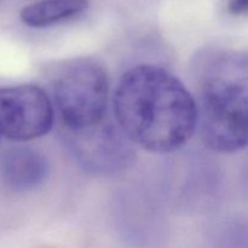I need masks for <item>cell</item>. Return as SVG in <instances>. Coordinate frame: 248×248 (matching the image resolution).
Instances as JSON below:
<instances>
[{"mask_svg": "<svg viewBox=\"0 0 248 248\" xmlns=\"http://www.w3.org/2000/svg\"><path fill=\"white\" fill-rule=\"evenodd\" d=\"M65 143L79 164L92 173H115L132 161V142L119 125L102 121L85 130L68 131Z\"/></svg>", "mask_w": 248, "mask_h": 248, "instance_id": "cell-5", "label": "cell"}, {"mask_svg": "<svg viewBox=\"0 0 248 248\" xmlns=\"http://www.w3.org/2000/svg\"><path fill=\"white\" fill-rule=\"evenodd\" d=\"M52 124V104L40 87L19 85L0 89V135L26 142L45 136Z\"/></svg>", "mask_w": 248, "mask_h": 248, "instance_id": "cell-4", "label": "cell"}, {"mask_svg": "<svg viewBox=\"0 0 248 248\" xmlns=\"http://www.w3.org/2000/svg\"><path fill=\"white\" fill-rule=\"evenodd\" d=\"M203 142L218 153L248 145V53L228 52L208 63L200 90Z\"/></svg>", "mask_w": 248, "mask_h": 248, "instance_id": "cell-2", "label": "cell"}, {"mask_svg": "<svg viewBox=\"0 0 248 248\" xmlns=\"http://www.w3.org/2000/svg\"><path fill=\"white\" fill-rule=\"evenodd\" d=\"M53 98L68 131H81L102 123L108 102V77L92 60H77L53 81Z\"/></svg>", "mask_w": 248, "mask_h": 248, "instance_id": "cell-3", "label": "cell"}, {"mask_svg": "<svg viewBox=\"0 0 248 248\" xmlns=\"http://www.w3.org/2000/svg\"><path fill=\"white\" fill-rule=\"evenodd\" d=\"M229 11L236 16L248 14V0H230Z\"/></svg>", "mask_w": 248, "mask_h": 248, "instance_id": "cell-8", "label": "cell"}, {"mask_svg": "<svg viewBox=\"0 0 248 248\" xmlns=\"http://www.w3.org/2000/svg\"><path fill=\"white\" fill-rule=\"evenodd\" d=\"M114 111L131 142L159 154L186 145L199 124V107L190 92L156 65H137L121 77Z\"/></svg>", "mask_w": 248, "mask_h": 248, "instance_id": "cell-1", "label": "cell"}, {"mask_svg": "<svg viewBox=\"0 0 248 248\" xmlns=\"http://www.w3.org/2000/svg\"><path fill=\"white\" fill-rule=\"evenodd\" d=\"M47 171L46 157L33 148L12 147L0 156V178L16 193L36 188L47 176Z\"/></svg>", "mask_w": 248, "mask_h": 248, "instance_id": "cell-6", "label": "cell"}, {"mask_svg": "<svg viewBox=\"0 0 248 248\" xmlns=\"http://www.w3.org/2000/svg\"><path fill=\"white\" fill-rule=\"evenodd\" d=\"M87 6V0H41L22 9L19 17L27 26L43 28L78 16Z\"/></svg>", "mask_w": 248, "mask_h": 248, "instance_id": "cell-7", "label": "cell"}]
</instances>
